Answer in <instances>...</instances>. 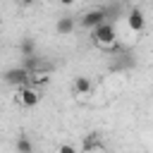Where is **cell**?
Instances as JSON below:
<instances>
[{
  "label": "cell",
  "instance_id": "1",
  "mask_svg": "<svg viewBox=\"0 0 153 153\" xmlns=\"http://www.w3.org/2000/svg\"><path fill=\"white\" fill-rule=\"evenodd\" d=\"M91 38H93V43H96V45L112 50V48L117 45V31H115V24H112V22L100 24L98 29H93V31H91Z\"/></svg>",
  "mask_w": 153,
  "mask_h": 153
},
{
  "label": "cell",
  "instance_id": "2",
  "mask_svg": "<svg viewBox=\"0 0 153 153\" xmlns=\"http://www.w3.org/2000/svg\"><path fill=\"white\" fill-rule=\"evenodd\" d=\"M31 79H33V76H31L22 65L10 67V69H5V72H2V81H5L7 86H14L17 91H19V88H24V86H29V84H31Z\"/></svg>",
  "mask_w": 153,
  "mask_h": 153
},
{
  "label": "cell",
  "instance_id": "3",
  "mask_svg": "<svg viewBox=\"0 0 153 153\" xmlns=\"http://www.w3.org/2000/svg\"><path fill=\"white\" fill-rule=\"evenodd\" d=\"M105 22H108V17H105V10H103V7H91L88 12H84V14L79 17V26H81V29H88V31L98 29V26L105 24Z\"/></svg>",
  "mask_w": 153,
  "mask_h": 153
},
{
  "label": "cell",
  "instance_id": "4",
  "mask_svg": "<svg viewBox=\"0 0 153 153\" xmlns=\"http://www.w3.org/2000/svg\"><path fill=\"white\" fill-rule=\"evenodd\" d=\"M127 26H129V31H134V33H141V31H143V26H146V14H143L141 7H129V10H127Z\"/></svg>",
  "mask_w": 153,
  "mask_h": 153
},
{
  "label": "cell",
  "instance_id": "5",
  "mask_svg": "<svg viewBox=\"0 0 153 153\" xmlns=\"http://www.w3.org/2000/svg\"><path fill=\"white\" fill-rule=\"evenodd\" d=\"M17 103H19L22 108H36V105L41 103V93H38L33 86H24V88L17 91Z\"/></svg>",
  "mask_w": 153,
  "mask_h": 153
},
{
  "label": "cell",
  "instance_id": "6",
  "mask_svg": "<svg viewBox=\"0 0 153 153\" xmlns=\"http://www.w3.org/2000/svg\"><path fill=\"white\" fill-rule=\"evenodd\" d=\"M76 29V19L74 17H60L57 22H55V31L60 33V36H67V33H72Z\"/></svg>",
  "mask_w": 153,
  "mask_h": 153
},
{
  "label": "cell",
  "instance_id": "7",
  "mask_svg": "<svg viewBox=\"0 0 153 153\" xmlns=\"http://www.w3.org/2000/svg\"><path fill=\"white\" fill-rule=\"evenodd\" d=\"M91 86H93L91 79L84 76V74H81V76H74V81H72V91H74V96H86V93L91 91Z\"/></svg>",
  "mask_w": 153,
  "mask_h": 153
},
{
  "label": "cell",
  "instance_id": "8",
  "mask_svg": "<svg viewBox=\"0 0 153 153\" xmlns=\"http://www.w3.org/2000/svg\"><path fill=\"white\" fill-rule=\"evenodd\" d=\"M19 55H22V60L36 55V43H33V38H22V41H19Z\"/></svg>",
  "mask_w": 153,
  "mask_h": 153
},
{
  "label": "cell",
  "instance_id": "9",
  "mask_svg": "<svg viewBox=\"0 0 153 153\" xmlns=\"http://www.w3.org/2000/svg\"><path fill=\"white\" fill-rule=\"evenodd\" d=\"M14 148H17V153H33V143H31V139H29V136H24V134L17 139Z\"/></svg>",
  "mask_w": 153,
  "mask_h": 153
},
{
  "label": "cell",
  "instance_id": "10",
  "mask_svg": "<svg viewBox=\"0 0 153 153\" xmlns=\"http://www.w3.org/2000/svg\"><path fill=\"white\" fill-rule=\"evenodd\" d=\"M57 153H76V148L69 146V143H60V146H57Z\"/></svg>",
  "mask_w": 153,
  "mask_h": 153
}]
</instances>
